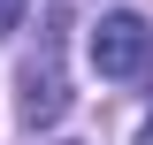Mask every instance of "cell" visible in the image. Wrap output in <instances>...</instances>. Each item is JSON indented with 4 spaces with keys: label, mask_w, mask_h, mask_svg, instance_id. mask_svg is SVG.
<instances>
[{
    "label": "cell",
    "mask_w": 153,
    "mask_h": 145,
    "mask_svg": "<svg viewBox=\"0 0 153 145\" xmlns=\"http://www.w3.org/2000/svg\"><path fill=\"white\" fill-rule=\"evenodd\" d=\"M61 31H69V8L46 0V8H38V38H31V54H23V69H16V115H23V130H54L61 115H69Z\"/></svg>",
    "instance_id": "6da1fadb"
},
{
    "label": "cell",
    "mask_w": 153,
    "mask_h": 145,
    "mask_svg": "<svg viewBox=\"0 0 153 145\" xmlns=\"http://www.w3.org/2000/svg\"><path fill=\"white\" fill-rule=\"evenodd\" d=\"M146 61H153V23L138 16V8H115V16L92 23V69L100 76L123 84V76H138Z\"/></svg>",
    "instance_id": "7a4b0ae2"
},
{
    "label": "cell",
    "mask_w": 153,
    "mask_h": 145,
    "mask_svg": "<svg viewBox=\"0 0 153 145\" xmlns=\"http://www.w3.org/2000/svg\"><path fill=\"white\" fill-rule=\"evenodd\" d=\"M23 8H31V0H0V38H16V23H23Z\"/></svg>",
    "instance_id": "3957f363"
}]
</instances>
